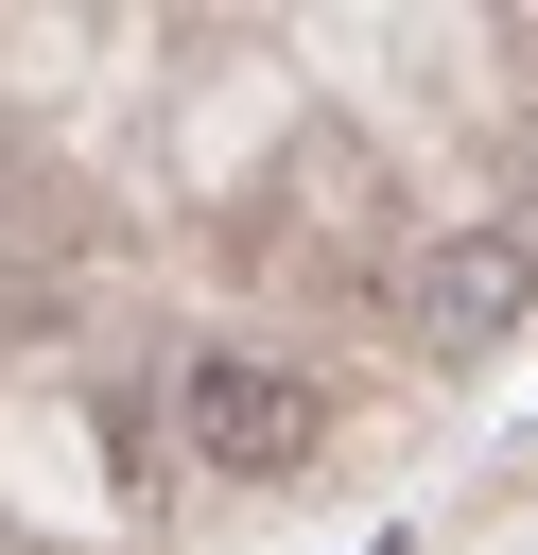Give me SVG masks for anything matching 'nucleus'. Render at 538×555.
Listing matches in <instances>:
<instances>
[{"label":"nucleus","mask_w":538,"mask_h":555,"mask_svg":"<svg viewBox=\"0 0 538 555\" xmlns=\"http://www.w3.org/2000/svg\"><path fill=\"white\" fill-rule=\"evenodd\" d=\"M174 434H191L226 486H278V468L330 451V382L278 364V347H208V364H174Z\"/></svg>","instance_id":"obj_1"},{"label":"nucleus","mask_w":538,"mask_h":555,"mask_svg":"<svg viewBox=\"0 0 538 555\" xmlns=\"http://www.w3.org/2000/svg\"><path fill=\"white\" fill-rule=\"evenodd\" d=\"M521 312H538V225H434L417 278H399V347L417 364H486Z\"/></svg>","instance_id":"obj_2"},{"label":"nucleus","mask_w":538,"mask_h":555,"mask_svg":"<svg viewBox=\"0 0 538 555\" xmlns=\"http://www.w3.org/2000/svg\"><path fill=\"white\" fill-rule=\"evenodd\" d=\"M364 555H399V538H364Z\"/></svg>","instance_id":"obj_3"}]
</instances>
